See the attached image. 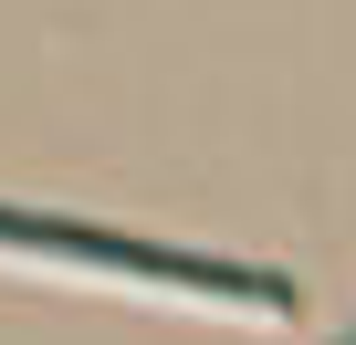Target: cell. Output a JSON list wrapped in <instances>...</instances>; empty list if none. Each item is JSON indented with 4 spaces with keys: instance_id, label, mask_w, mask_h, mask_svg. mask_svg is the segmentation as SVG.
<instances>
[{
    "instance_id": "6da1fadb",
    "label": "cell",
    "mask_w": 356,
    "mask_h": 345,
    "mask_svg": "<svg viewBox=\"0 0 356 345\" xmlns=\"http://www.w3.org/2000/svg\"><path fill=\"white\" fill-rule=\"evenodd\" d=\"M0 251L11 262H63L95 283H147V293H189V303H241V314H283L293 283L252 272V262H210V251H168L136 230H95V220H32V210H0Z\"/></svg>"
},
{
    "instance_id": "7a4b0ae2",
    "label": "cell",
    "mask_w": 356,
    "mask_h": 345,
    "mask_svg": "<svg viewBox=\"0 0 356 345\" xmlns=\"http://www.w3.org/2000/svg\"><path fill=\"white\" fill-rule=\"evenodd\" d=\"M346 345H356V335H346Z\"/></svg>"
}]
</instances>
